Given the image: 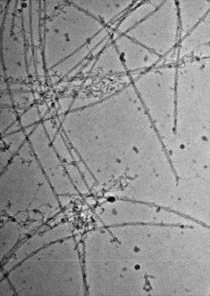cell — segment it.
<instances>
[{
  "label": "cell",
  "instance_id": "ba28073f",
  "mask_svg": "<svg viewBox=\"0 0 210 296\" xmlns=\"http://www.w3.org/2000/svg\"><path fill=\"white\" fill-rule=\"evenodd\" d=\"M22 130V127L18 120L8 128L3 135L13 133Z\"/></svg>",
  "mask_w": 210,
  "mask_h": 296
},
{
  "label": "cell",
  "instance_id": "8fae6325",
  "mask_svg": "<svg viewBox=\"0 0 210 296\" xmlns=\"http://www.w3.org/2000/svg\"><path fill=\"white\" fill-rule=\"evenodd\" d=\"M7 84L4 81H1L0 89L1 92L2 91H3V92H4L7 89Z\"/></svg>",
  "mask_w": 210,
  "mask_h": 296
},
{
  "label": "cell",
  "instance_id": "7a4b0ae2",
  "mask_svg": "<svg viewBox=\"0 0 210 296\" xmlns=\"http://www.w3.org/2000/svg\"><path fill=\"white\" fill-rule=\"evenodd\" d=\"M145 5L139 3L131 10L121 20L116 30L119 34H125L145 20Z\"/></svg>",
  "mask_w": 210,
  "mask_h": 296
},
{
  "label": "cell",
  "instance_id": "4fadbf2b",
  "mask_svg": "<svg viewBox=\"0 0 210 296\" xmlns=\"http://www.w3.org/2000/svg\"><path fill=\"white\" fill-rule=\"evenodd\" d=\"M86 201L89 204L91 205H94L95 203V199L91 197H88L86 198Z\"/></svg>",
  "mask_w": 210,
  "mask_h": 296
},
{
  "label": "cell",
  "instance_id": "5b68a950",
  "mask_svg": "<svg viewBox=\"0 0 210 296\" xmlns=\"http://www.w3.org/2000/svg\"><path fill=\"white\" fill-rule=\"evenodd\" d=\"M17 116L12 106L1 107L0 132L3 135L7 129L17 121Z\"/></svg>",
  "mask_w": 210,
  "mask_h": 296
},
{
  "label": "cell",
  "instance_id": "6da1fadb",
  "mask_svg": "<svg viewBox=\"0 0 210 296\" xmlns=\"http://www.w3.org/2000/svg\"><path fill=\"white\" fill-rule=\"evenodd\" d=\"M113 44L126 69H140L147 60L145 46L125 34H119Z\"/></svg>",
  "mask_w": 210,
  "mask_h": 296
},
{
  "label": "cell",
  "instance_id": "9c48e42d",
  "mask_svg": "<svg viewBox=\"0 0 210 296\" xmlns=\"http://www.w3.org/2000/svg\"><path fill=\"white\" fill-rule=\"evenodd\" d=\"M9 87L10 91L25 90H30V88L26 85L19 83H12L10 84Z\"/></svg>",
  "mask_w": 210,
  "mask_h": 296
},
{
  "label": "cell",
  "instance_id": "3957f363",
  "mask_svg": "<svg viewBox=\"0 0 210 296\" xmlns=\"http://www.w3.org/2000/svg\"><path fill=\"white\" fill-rule=\"evenodd\" d=\"M1 137V141L4 146L3 149L7 150L13 156L27 140V136L23 129L13 133L4 135Z\"/></svg>",
  "mask_w": 210,
  "mask_h": 296
},
{
  "label": "cell",
  "instance_id": "52a82bcc",
  "mask_svg": "<svg viewBox=\"0 0 210 296\" xmlns=\"http://www.w3.org/2000/svg\"><path fill=\"white\" fill-rule=\"evenodd\" d=\"M13 105L10 95L6 92L1 93L0 97L1 107L12 106Z\"/></svg>",
  "mask_w": 210,
  "mask_h": 296
},
{
  "label": "cell",
  "instance_id": "7c38bea8",
  "mask_svg": "<svg viewBox=\"0 0 210 296\" xmlns=\"http://www.w3.org/2000/svg\"><path fill=\"white\" fill-rule=\"evenodd\" d=\"M39 108H38L40 115L44 114L47 109L46 106L45 105H42Z\"/></svg>",
  "mask_w": 210,
  "mask_h": 296
},
{
  "label": "cell",
  "instance_id": "277c9868",
  "mask_svg": "<svg viewBox=\"0 0 210 296\" xmlns=\"http://www.w3.org/2000/svg\"><path fill=\"white\" fill-rule=\"evenodd\" d=\"M13 104L18 112L22 114L30 107L34 101L32 93L30 90L10 91Z\"/></svg>",
  "mask_w": 210,
  "mask_h": 296
},
{
  "label": "cell",
  "instance_id": "8992f818",
  "mask_svg": "<svg viewBox=\"0 0 210 296\" xmlns=\"http://www.w3.org/2000/svg\"><path fill=\"white\" fill-rule=\"evenodd\" d=\"M40 116L38 107L36 105L31 106L20 117L19 121L22 129L39 123Z\"/></svg>",
  "mask_w": 210,
  "mask_h": 296
},
{
  "label": "cell",
  "instance_id": "30bf717a",
  "mask_svg": "<svg viewBox=\"0 0 210 296\" xmlns=\"http://www.w3.org/2000/svg\"><path fill=\"white\" fill-rule=\"evenodd\" d=\"M69 195H66L65 196L63 197H62L63 198V201L62 200L61 202L63 205H67L71 202V198Z\"/></svg>",
  "mask_w": 210,
  "mask_h": 296
}]
</instances>
